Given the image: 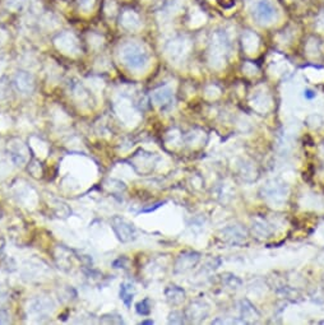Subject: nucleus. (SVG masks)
Masks as SVG:
<instances>
[{"mask_svg":"<svg viewBox=\"0 0 324 325\" xmlns=\"http://www.w3.org/2000/svg\"><path fill=\"white\" fill-rule=\"evenodd\" d=\"M184 291L182 288H178V287H170L166 289V297L171 304L178 305L182 301H184Z\"/></svg>","mask_w":324,"mask_h":325,"instance_id":"9","label":"nucleus"},{"mask_svg":"<svg viewBox=\"0 0 324 325\" xmlns=\"http://www.w3.org/2000/svg\"><path fill=\"white\" fill-rule=\"evenodd\" d=\"M304 97H305L306 100H313V98H315V92L311 90H305V92H304Z\"/></svg>","mask_w":324,"mask_h":325,"instance_id":"17","label":"nucleus"},{"mask_svg":"<svg viewBox=\"0 0 324 325\" xmlns=\"http://www.w3.org/2000/svg\"><path fill=\"white\" fill-rule=\"evenodd\" d=\"M112 230H114L115 235L117 236L122 243H128V241H132L135 236V230L129 222H127L125 220L120 218V217L115 216L111 221Z\"/></svg>","mask_w":324,"mask_h":325,"instance_id":"2","label":"nucleus"},{"mask_svg":"<svg viewBox=\"0 0 324 325\" xmlns=\"http://www.w3.org/2000/svg\"><path fill=\"white\" fill-rule=\"evenodd\" d=\"M142 324H143V325H145V324H153V321H152V320H148V321H142Z\"/></svg>","mask_w":324,"mask_h":325,"instance_id":"20","label":"nucleus"},{"mask_svg":"<svg viewBox=\"0 0 324 325\" xmlns=\"http://www.w3.org/2000/svg\"><path fill=\"white\" fill-rule=\"evenodd\" d=\"M253 16L262 23H268L275 17V8L267 0H258L253 6Z\"/></svg>","mask_w":324,"mask_h":325,"instance_id":"4","label":"nucleus"},{"mask_svg":"<svg viewBox=\"0 0 324 325\" xmlns=\"http://www.w3.org/2000/svg\"><path fill=\"white\" fill-rule=\"evenodd\" d=\"M133 296H134V286L132 283H127V282L123 283L120 286V299L127 307H130V305H132Z\"/></svg>","mask_w":324,"mask_h":325,"instance_id":"7","label":"nucleus"},{"mask_svg":"<svg viewBox=\"0 0 324 325\" xmlns=\"http://www.w3.org/2000/svg\"><path fill=\"white\" fill-rule=\"evenodd\" d=\"M52 307H54V305H52L51 300L41 297V299H37V300H35V301H32L31 311L36 312V314L42 315L44 312L51 311Z\"/></svg>","mask_w":324,"mask_h":325,"instance_id":"6","label":"nucleus"},{"mask_svg":"<svg viewBox=\"0 0 324 325\" xmlns=\"http://www.w3.org/2000/svg\"><path fill=\"white\" fill-rule=\"evenodd\" d=\"M170 98H171V93L167 88H160V90L153 92V100L157 105H165L166 102H169Z\"/></svg>","mask_w":324,"mask_h":325,"instance_id":"10","label":"nucleus"},{"mask_svg":"<svg viewBox=\"0 0 324 325\" xmlns=\"http://www.w3.org/2000/svg\"><path fill=\"white\" fill-rule=\"evenodd\" d=\"M95 6V0H79V8L84 12V13H89L92 11Z\"/></svg>","mask_w":324,"mask_h":325,"instance_id":"14","label":"nucleus"},{"mask_svg":"<svg viewBox=\"0 0 324 325\" xmlns=\"http://www.w3.org/2000/svg\"><path fill=\"white\" fill-rule=\"evenodd\" d=\"M122 24L128 29H134L138 27V17L132 12H125L122 17Z\"/></svg>","mask_w":324,"mask_h":325,"instance_id":"11","label":"nucleus"},{"mask_svg":"<svg viewBox=\"0 0 324 325\" xmlns=\"http://www.w3.org/2000/svg\"><path fill=\"white\" fill-rule=\"evenodd\" d=\"M198 260L197 254H184L179 258L176 263V271H187L190 267L194 265Z\"/></svg>","mask_w":324,"mask_h":325,"instance_id":"8","label":"nucleus"},{"mask_svg":"<svg viewBox=\"0 0 324 325\" xmlns=\"http://www.w3.org/2000/svg\"><path fill=\"white\" fill-rule=\"evenodd\" d=\"M165 203H158V204H156L155 206H152V208H150V209H142V211L140 212H143V213H148V212H152V211H155V209H157V208H160L161 205H164Z\"/></svg>","mask_w":324,"mask_h":325,"instance_id":"18","label":"nucleus"},{"mask_svg":"<svg viewBox=\"0 0 324 325\" xmlns=\"http://www.w3.org/2000/svg\"><path fill=\"white\" fill-rule=\"evenodd\" d=\"M14 84L17 90L22 93H31L35 87L34 78L27 72H19L14 78Z\"/></svg>","mask_w":324,"mask_h":325,"instance_id":"5","label":"nucleus"},{"mask_svg":"<svg viewBox=\"0 0 324 325\" xmlns=\"http://www.w3.org/2000/svg\"><path fill=\"white\" fill-rule=\"evenodd\" d=\"M6 300H7V294L4 293L3 291H0V304H3Z\"/></svg>","mask_w":324,"mask_h":325,"instance_id":"19","label":"nucleus"},{"mask_svg":"<svg viewBox=\"0 0 324 325\" xmlns=\"http://www.w3.org/2000/svg\"><path fill=\"white\" fill-rule=\"evenodd\" d=\"M135 311L142 316H148L151 314V302L148 299H144L143 301L138 302L135 305Z\"/></svg>","mask_w":324,"mask_h":325,"instance_id":"13","label":"nucleus"},{"mask_svg":"<svg viewBox=\"0 0 324 325\" xmlns=\"http://www.w3.org/2000/svg\"><path fill=\"white\" fill-rule=\"evenodd\" d=\"M55 46L67 55H77L79 52L77 37L70 32H64L55 39Z\"/></svg>","mask_w":324,"mask_h":325,"instance_id":"3","label":"nucleus"},{"mask_svg":"<svg viewBox=\"0 0 324 325\" xmlns=\"http://www.w3.org/2000/svg\"><path fill=\"white\" fill-rule=\"evenodd\" d=\"M100 322H102V324H124V320H123L122 315L112 312V314L102 315Z\"/></svg>","mask_w":324,"mask_h":325,"instance_id":"12","label":"nucleus"},{"mask_svg":"<svg viewBox=\"0 0 324 325\" xmlns=\"http://www.w3.org/2000/svg\"><path fill=\"white\" fill-rule=\"evenodd\" d=\"M9 321V314L6 310H0V324H7Z\"/></svg>","mask_w":324,"mask_h":325,"instance_id":"16","label":"nucleus"},{"mask_svg":"<svg viewBox=\"0 0 324 325\" xmlns=\"http://www.w3.org/2000/svg\"><path fill=\"white\" fill-rule=\"evenodd\" d=\"M22 0H4V6L7 7V9H11V11H17V9L21 7Z\"/></svg>","mask_w":324,"mask_h":325,"instance_id":"15","label":"nucleus"},{"mask_svg":"<svg viewBox=\"0 0 324 325\" xmlns=\"http://www.w3.org/2000/svg\"><path fill=\"white\" fill-rule=\"evenodd\" d=\"M120 57L123 63L127 65L129 69L138 70L142 69L147 64L148 56L144 52V50L137 44H127L120 50Z\"/></svg>","mask_w":324,"mask_h":325,"instance_id":"1","label":"nucleus"}]
</instances>
